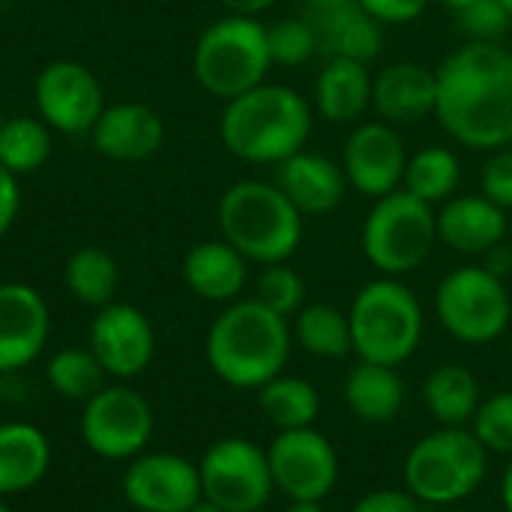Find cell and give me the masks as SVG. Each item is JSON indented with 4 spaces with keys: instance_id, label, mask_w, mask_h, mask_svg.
<instances>
[{
    "instance_id": "1",
    "label": "cell",
    "mask_w": 512,
    "mask_h": 512,
    "mask_svg": "<svg viewBox=\"0 0 512 512\" xmlns=\"http://www.w3.org/2000/svg\"><path fill=\"white\" fill-rule=\"evenodd\" d=\"M435 117L471 150L512 144V51L498 42H468L435 69Z\"/></svg>"
},
{
    "instance_id": "2",
    "label": "cell",
    "mask_w": 512,
    "mask_h": 512,
    "mask_svg": "<svg viewBox=\"0 0 512 512\" xmlns=\"http://www.w3.org/2000/svg\"><path fill=\"white\" fill-rule=\"evenodd\" d=\"M291 345V321L252 297L228 303L213 318L204 339V357L222 384L234 390H261L285 372Z\"/></svg>"
},
{
    "instance_id": "3",
    "label": "cell",
    "mask_w": 512,
    "mask_h": 512,
    "mask_svg": "<svg viewBox=\"0 0 512 512\" xmlns=\"http://www.w3.org/2000/svg\"><path fill=\"white\" fill-rule=\"evenodd\" d=\"M312 132L309 102L285 84H258L225 102L219 138L225 150L252 165H279L300 153Z\"/></svg>"
},
{
    "instance_id": "4",
    "label": "cell",
    "mask_w": 512,
    "mask_h": 512,
    "mask_svg": "<svg viewBox=\"0 0 512 512\" xmlns=\"http://www.w3.org/2000/svg\"><path fill=\"white\" fill-rule=\"evenodd\" d=\"M219 231L249 264H282L303 243V213L267 180H240L219 198Z\"/></svg>"
},
{
    "instance_id": "5",
    "label": "cell",
    "mask_w": 512,
    "mask_h": 512,
    "mask_svg": "<svg viewBox=\"0 0 512 512\" xmlns=\"http://www.w3.org/2000/svg\"><path fill=\"white\" fill-rule=\"evenodd\" d=\"M489 450L471 426H438L402 462V489L423 507L450 510L477 495L489 474Z\"/></svg>"
},
{
    "instance_id": "6",
    "label": "cell",
    "mask_w": 512,
    "mask_h": 512,
    "mask_svg": "<svg viewBox=\"0 0 512 512\" xmlns=\"http://www.w3.org/2000/svg\"><path fill=\"white\" fill-rule=\"evenodd\" d=\"M357 360L399 369L408 363L426 333V315L417 294L393 276L366 282L348 309Z\"/></svg>"
},
{
    "instance_id": "7",
    "label": "cell",
    "mask_w": 512,
    "mask_h": 512,
    "mask_svg": "<svg viewBox=\"0 0 512 512\" xmlns=\"http://www.w3.org/2000/svg\"><path fill=\"white\" fill-rule=\"evenodd\" d=\"M270 66L267 27L258 18L243 15H225L213 21L198 36L192 51L198 84L222 102L264 84Z\"/></svg>"
},
{
    "instance_id": "8",
    "label": "cell",
    "mask_w": 512,
    "mask_h": 512,
    "mask_svg": "<svg viewBox=\"0 0 512 512\" xmlns=\"http://www.w3.org/2000/svg\"><path fill=\"white\" fill-rule=\"evenodd\" d=\"M438 243V213L432 204L396 189L375 201L369 210L360 246L366 261L381 276H408L420 270Z\"/></svg>"
},
{
    "instance_id": "9",
    "label": "cell",
    "mask_w": 512,
    "mask_h": 512,
    "mask_svg": "<svg viewBox=\"0 0 512 512\" xmlns=\"http://www.w3.org/2000/svg\"><path fill=\"white\" fill-rule=\"evenodd\" d=\"M435 315L441 327L462 345H492L512 327V297L507 282L483 264L450 270L435 291Z\"/></svg>"
},
{
    "instance_id": "10",
    "label": "cell",
    "mask_w": 512,
    "mask_h": 512,
    "mask_svg": "<svg viewBox=\"0 0 512 512\" xmlns=\"http://www.w3.org/2000/svg\"><path fill=\"white\" fill-rule=\"evenodd\" d=\"M78 429L84 447L93 456L105 462H132L147 450L156 417L150 402L138 390L126 384H111L84 402Z\"/></svg>"
},
{
    "instance_id": "11",
    "label": "cell",
    "mask_w": 512,
    "mask_h": 512,
    "mask_svg": "<svg viewBox=\"0 0 512 512\" xmlns=\"http://www.w3.org/2000/svg\"><path fill=\"white\" fill-rule=\"evenodd\" d=\"M198 474L201 495L225 512H261L276 492L267 450L240 435L213 441L198 462Z\"/></svg>"
},
{
    "instance_id": "12",
    "label": "cell",
    "mask_w": 512,
    "mask_h": 512,
    "mask_svg": "<svg viewBox=\"0 0 512 512\" xmlns=\"http://www.w3.org/2000/svg\"><path fill=\"white\" fill-rule=\"evenodd\" d=\"M264 450L273 489L288 501H324L339 483V453L315 426L276 432Z\"/></svg>"
},
{
    "instance_id": "13",
    "label": "cell",
    "mask_w": 512,
    "mask_h": 512,
    "mask_svg": "<svg viewBox=\"0 0 512 512\" xmlns=\"http://www.w3.org/2000/svg\"><path fill=\"white\" fill-rule=\"evenodd\" d=\"M36 114L48 129L63 135H84L105 111L99 78L78 60H51L33 81Z\"/></svg>"
},
{
    "instance_id": "14",
    "label": "cell",
    "mask_w": 512,
    "mask_h": 512,
    "mask_svg": "<svg viewBox=\"0 0 512 512\" xmlns=\"http://www.w3.org/2000/svg\"><path fill=\"white\" fill-rule=\"evenodd\" d=\"M123 498L135 512H189L201 495L198 462L177 453H141L120 480Z\"/></svg>"
},
{
    "instance_id": "15",
    "label": "cell",
    "mask_w": 512,
    "mask_h": 512,
    "mask_svg": "<svg viewBox=\"0 0 512 512\" xmlns=\"http://www.w3.org/2000/svg\"><path fill=\"white\" fill-rule=\"evenodd\" d=\"M87 348L93 351L105 375L117 381H132L153 363L156 333L150 318L138 306L114 300L96 309Z\"/></svg>"
},
{
    "instance_id": "16",
    "label": "cell",
    "mask_w": 512,
    "mask_h": 512,
    "mask_svg": "<svg viewBox=\"0 0 512 512\" xmlns=\"http://www.w3.org/2000/svg\"><path fill=\"white\" fill-rule=\"evenodd\" d=\"M408 153L396 126L384 120H366L354 126L342 150V171L354 192L366 198H384L402 189Z\"/></svg>"
},
{
    "instance_id": "17",
    "label": "cell",
    "mask_w": 512,
    "mask_h": 512,
    "mask_svg": "<svg viewBox=\"0 0 512 512\" xmlns=\"http://www.w3.org/2000/svg\"><path fill=\"white\" fill-rule=\"evenodd\" d=\"M51 315L42 294L24 282H0V375H12L45 351Z\"/></svg>"
},
{
    "instance_id": "18",
    "label": "cell",
    "mask_w": 512,
    "mask_h": 512,
    "mask_svg": "<svg viewBox=\"0 0 512 512\" xmlns=\"http://www.w3.org/2000/svg\"><path fill=\"white\" fill-rule=\"evenodd\" d=\"M510 228L507 210L480 195H453L438 210V243L459 255L483 258L492 246L504 243Z\"/></svg>"
},
{
    "instance_id": "19",
    "label": "cell",
    "mask_w": 512,
    "mask_h": 512,
    "mask_svg": "<svg viewBox=\"0 0 512 512\" xmlns=\"http://www.w3.org/2000/svg\"><path fill=\"white\" fill-rule=\"evenodd\" d=\"M306 18L315 30L318 57L324 60L372 63L384 48V24L372 18L357 0L336 9H309Z\"/></svg>"
},
{
    "instance_id": "20",
    "label": "cell",
    "mask_w": 512,
    "mask_h": 512,
    "mask_svg": "<svg viewBox=\"0 0 512 512\" xmlns=\"http://www.w3.org/2000/svg\"><path fill=\"white\" fill-rule=\"evenodd\" d=\"M438 78L423 63H390L372 78V108L390 126H408L435 114Z\"/></svg>"
},
{
    "instance_id": "21",
    "label": "cell",
    "mask_w": 512,
    "mask_h": 512,
    "mask_svg": "<svg viewBox=\"0 0 512 512\" xmlns=\"http://www.w3.org/2000/svg\"><path fill=\"white\" fill-rule=\"evenodd\" d=\"M90 135L102 156L114 162H141L165 144V123L150 105L117 102L99 114Z\"/></svg>"
},
{
    "instance_id": "22",
    "label": "cell",
    "mask_w": 512,
    "mask_h": 512,
    "mask_svg": "<svg viewBox=\"0 0 512 512\" xmlns=\"http://www.w3.org/2000/svg\"><path fill=\"white\" fill-rule=\"evenodd\" d=\"M288 201L303 213V216H327L333 213L348 189L342 165H336L327 156L318 153H294L285 162L276 165V180H273Z\"/></svg>"
},
{
    "instance_id": "23",
    "label": "cell",
    "mask_w": 512,
    "mask_h": 512,
    "mask_svg": "<svg viewBox=\"0 0 512 512\" xmlns=\"http://www.w3.org/2000/svg\"><path fill=\"white\" fill-rule=\"evenodd\" d=\"M183 282L195 297L228 306L249 282V261L228 240H204L186 252Z\"/></svg>"
},
{
    "instance_id": "24",
    "label": "cell",
    "mask_w": 512,
    "mask_h": 512,
    "mask_svg": "<svg viewBox=\"0 0 512 512\" xmlns=\"http://www.w3.org/2000/svg\"><path fill=\"white\" fill-rule=\"evenodd\" d=\"M342 399L360 423L387 426L396 423V417L402 414L408 390L399 369L357 360V366H351L342 381Z\"/></svg>"
},
{
    "instance_id": "25",
    "label": "cell",
    "mask_w": 512,
    "mask_h": 512,
    "mask_svg": "<svg viewBox=\"0 0 512 512\" xmlns=\"http://www.w3.org/2000/svg\"><path fill=\"white\" fill-rule=\"evenodd\" d=\"M51 468V441L33 423H0V498L30 492Z\"/></svg>"
},
{
    "instance_id": "26",
    "label": "cell",
    "mask_w": 512,
    "mask_h": 512,
    "mask_svg": "<svg viewBox=\"0 0 512 512\" xmlns=\"http://www.w3.org/2000/svg\"><path fill=\"white\" fill-rule=\"evenodd\" d=\"M315 108L327 123H357L372 108L369 63L324 60L315 78Z\"/></svg>"
},
{
    "instance_id": "27",
    "label": "cell",
    "mask_w": 512,
    "mask_h": 512,
    "mask_svg": "<svg viewBox=\"0 0 512 512\" xmlns=\"http://www.w3.org/2000/svg\"><path fill=\"white\" fill-rule=\"evenodd\" d=\"M480 402L483 387L462 363H441L423 381V405L438 426H471Z\"/></svg>"
},
{
    "instance_id": "28",
    "label": "cell",
    "mask_w": 512,
    "mask_h": 512,
    "mask_svg": "<svg viewBox=\"0 0 512 512\" xmlns=\"http://www.w3.org/2000/svg\"><path fill=\"white\" fill-rule=\"evenodd\" d=\"M291 336L309 357L318 360H345L354 354L348 312L333 303H306L291 318Z\"/></svg>"
},
{
    "instance_id": "29",
    "label": "cell",
    "mask_w": 512,
    "mask_h": 512,
    "mask_svg": "<svg viewBox=\"0 0 512 512\" xmlns=\"http://www.w3.org/2000/svg\"><path fill=\"white\" fill-rule=\"evenodd\" d=\"M258 408L279 432L309 429L321 417V393L312 381L282 372L258 390Z\"/></svg>"
},
{
    "instance_id": "30",
    "label": "cell",
    "mask_w": 512,
    "mask_h": 512,
    "mask_svg": "<svg viewBox=\"0 0 512 512\" xmlns=\"http://www.w3.org/2000/svg\"><path fill=\"white\" fill-rule=\"evenodd\" d=\"M63 285L81 306L102 309L114 303L120 285V267L111 252L99 246H81L63 264Z\"/></svg>"
},
{
    "instance_id": "31",
    "label": "cell",
    "mask_w": 512,
    "mask_h": 512,
    "mask_svg": "<svg viewBox=\"0 0 512 512\" xmlns=\"http://www.w3.org/2000/svg\"><path fill=\"white\" fill-rule=\"evenodd\" d=\"M459 183H462V165L453 150L432 144V147H423L414 156H408L402 189L411 192L414 198L435 207V204L450 201L456 195Z\"/></svg>"
},
{
    "instance_id": "32",
    "label": "cell",
    "mask_w": 512,
    "mask_h": 512,
    "mask_svg": "<svg viewBox=\"0 0 512 512\" xmlns=\"http://www.w3.org/2000/svg\"><path fill=\"white\" fill-rule=\"evenodd\" d=\"M45 378L60 399L84 405L90 396H96L105 387L108 375L90 348H60L57 354L48 357Z\"/></svg>"
},
{
    "instance_id": "33",
    "label": "cell",
    "mask_w": 512,
    "mask_h": 512,
    "mask_svg": "<svg viewBox=\"0 0 512 512\" xmlns=\"http://www.w3.org/2000/svg\"><path fill=\"white\" fill-rule=\"evenodd\" d=\"M51 156V129L39 117H9L0 126V165L15 177L39 171Z\"/></svg>"
},
{
    "instance_id": "34",
    "label": "cell",
    "mask_w": 512,
    "mask_h": 512,
    "mask_svg": "<svg viewBox=\"0 0 512 512\" xmlns=\"http://www.w3.org/2000/svg\"><path fill=\"white\" fill-rule=\"evenodd\" d=\"M255 300L264 303L270 312L291 321L306 306V282L294 267H288V261L264 264L258 282H255Z\"/></svg>"
},
{
    "instance_id": "35",
    "label": "cell",
    "mask_w": 512,
    "mask_h": 512,
    "mask_svg": "<svg viewBox=\"0 0 512 512\" xmlns=\"http://www.w3.org/2000/svg\"><path fill=\"white\" fill-rule=\"evenodd\" d=\"M267 51L273 66H303L318 57V42L309 18H282L267 27Z\"/></svg>"
},
{
    "instance_id": "36",
    "label": "cell",
    "mask_w": 512,
    "mask_h": 512,
    "mask_svg": "<svg viewBox=\"0 0 512 512\" xmlns=\"http://www.w3.org/2000/svg\"><path fill=\"white\" fill-rule=\"evenodd\" d=\"M471 432L480 438V444L495 456H512V390L492 393L480 402Z\"/></svg>"
},
{
    "instance_id": "37",
    "label": "cell",
    "mask_w": 512,
    "mask_h": 512,
    "mask_svg": "<svg viewBox=\"0 0 512 512\" xmlns=\"http://www.w3.org/2000/svg\"><path fill=\"white\" fill-rule=\"evenodd\" d=\"M456 24L471 42H498L512 27V15L501 0H477L456 12Z\"/></svg>"
},
{
    "instance_id": "38",
    "label": "cell",
    "mask_w": 512,
    "mask_h": 512,
    "mask_svg": "<svg viewBox=\"0 0 512 512\" xmlns=\"http://www.w3.org/2000/svg\"><path fill=\"white\" fill-rule=\"evenodd\" d=\"M480 192L498 207L512 210V144L492 150L480 174Z\"/></svg>"
},
{
    "instance_id": "39",
    "label": "cell",
    "mask_w": 512,
    "mask_h": 512,
    "mask_svg": "<svg viewBox=\"0 0 512 512\" xmlns=\"http://www.w3.org/2000/svg\"><path fill=\"white\" fill-rule=\"evenodd\" d=\"M348 512H423V504L405 489H372L357 498Z\"/></svg>"
},
{
    "instance_id": "40",
    "label": "cell",
    "mask_w": 512,
    "mask_h": 512,
    "mask_svg": "<svg viewBox=\"0 0 512 512\" xmlns=\"http://www.w3.org/2000/svg\"><path fill=\"white\" fill-rule=\"evenodd\" d=\"M381 24H411L417 21L432 0H357Z\"/></svg>"
},
{
    "instance_id": "41",
    "label": "cell",
    "mask_w": 512,
    "mask_h": 512,
    "mask_svg": "<svg viewBox=\"0 0 512 512\" xmlns=\"http://www.w3.org/2000/svg\"><path fill=\"white\" fill-rule=\"evenodd\" d=\"M21 210V192H18V177L0 165V237L9 234Z\"/></svg>"
},
{
    "instance_id": "42",
    "label": "cell",
    "mask_w": 512,
    "mask_h": 512,
    "mask_svg": "<svg viewBox=\"0 0 512 512\" xmlns=\"http://www.w3.org/2000/svg\"><path fill=\"white\" fill-rule=\"evenodd\" d=\"M483 267L492 273V276H498V279H504L507 282V276L512 273V249L507 243H498V246H492L486 255H483Z\"/></svg>"
},
{
    "instance_id": "43",
    "label": "cell",
    "mask_w": 512,
    "mask_h": 512,
    "mask_svg": "<svg viewBox=\"0 0 512 512\" xmlns=\"http://www.w3.org/2000/svg\"><path fill=\"white\" fill-rule=\"evenodd\" d=\"M219 3L228 9V15H243V18H258L261 12L276 6V0H219Z\"/></svg>"
},
{
    "instance_id": "44",
    "label": "cell",
    "mask_w": 512,
    "mask_h": 512,
    "mask_svg": "<svg viewBox=\"0 0 512 512\" xmlns=\"http://www.w3.org/2000/svg\"><path fill=\"white\" fill-rule=\"evenodd\" d=\"M498 492H501V507H504V512H512V456L510 462H507V468H504V474H501Z\"/></svg>"
},
{
    "instance_id": "45",
    "label": "cell",
    "mask_w": 512,
    "mask_h": 512,
    "mask_svg": "<svg viewBox=\"0 0 512 512\" xmlns=\"http://www.w3.org/2000/svg\"><path fill=\"white\" fill-rule=\"evenodd\" d=\"M285 512H327L324 501H288Z\"/></svg>"
},
{
    "instance_id": "46",
    "label": "cell",
    "mask_w": 512,
    "mask_h": 512,
    "mask_svg": "<svg viewBox=\"0 0 512 512\" xmlns=\"http://www.w3.org/2000/svg\"><path fill=\"white\" fill-rule=\"evenodd\" d=\"M351 0H306L309 9H336V6H345Z\"/></svg>"
},
{
    "instance_id": "47",
    "label": "cell",
    "mask_w": 512,
    "mask_h": 512,
    "mask_svg": "<svg viewBox=\"0 0 512 512\" xmlns=\"http://www.w3.org/2000/svg\"><path fill=\"white\" fill-rule=\"evenodd\" d=\"M438 3H441V6H447V9H450V12L456 15V12H462V9L474 6L477 0H438Z\"/></svg>"
},
{
    "instance_id": "48",
    "label": "cell",
    "mask_w": 512,
    "mask_h": 512,
    "mask_svg": "<svg viewBox=\"0 0 512 512\" xmlns=\"http://www.w3.org/2000/svg\"><path fill=\"white\" fill-rule=\"evenodd\" d=\"M189 512H225V510H222V507H216L213 501L201 498V501H198V504H195V507H192V510H189Z\"/></svg>"
},
{
    "instance_id": "49",
    "label": "cell",
    "mask_w": 512,
    "mask_h": 512,
    "mask_svg": "<svg viewBox=\"0 0 512 512\" xmlns=\"http://www.w3.org/2000/svg\"><path fill=\"white\" fill-rule=\"evenodd\" d=\"M0 512H12L9 510V504H6V498H0Z\"/></svg>"
},
{
    "instance_id": "50",
    "label": "cell",
    "mask_w": 512,
    "mask_h": 512,
    "mask_svg": "<svg viewBox=\"0 0 512 512\" xmlns=\"http://www.w3.org/2000/svg\"><path fill=\"white\" fill-rule=\"evenodd\" d=\"M438 512H471V510H462V507H450V510H438Z\"/></svg>"
},
{
    "instance_id": "51",
    "label": "cell",
    "mask_w": 512,
    "mask_h": 512,
    "mask_svg": "<svg viewBox=\"0 0 512 512\" xmlns=\"http://www.w3.org/2000/svg\"><path fill=\"white\" fill-rule=\"evenodd\" d=\"M0 405H3V375H0Z\"/></svg>"
},
{
    "instance_id": "52",
    "label": "cell",
    "mask_w": 512,
    "mask_h": 512,
    "mask_svg": "<svg viewBox=\"0 0 512 512\" xmlns=\"http://www.w3.org/2000/svg\"><path fill=\"white\" fill-rule=\"evenodd\" d=\"M501 3H504V6L510 9V15H512V0H501Z\"/></svg>"
},
{
    "instance_id": "53",
    "label": "cell",
    "mask_w": 512,
    "mask_h": 512,
    "mask_svg": "<svg viewBox=\"0 0 512 512\" xmlns=\"http://www.w3.org/2000/svg\"><path fill=\"white\" fill-rule=\"evenodd\" d=\"M510 354H512V327H510Z\"/></svg>"
}]
</instances>
